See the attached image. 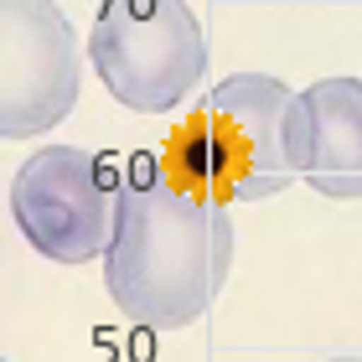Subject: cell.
<instances>
[{
  "mask_svg": "<svg viewBox=\"0 0 362 362\" xmlns=\"http://www.w3.org/2000/svg\"><path fill=\"white\" fill-rule=\"evenodd\" d=\"M233 269L228 202L176 187L160 156H135L114 176V238L104 290L124 321L181 332L218 300Z\"/></svg>",
  "mask_w": 362,
  "mask_h": 362,
  "instance_id": "1",
  "label": "cell"
},
{
  "mask_svg": "<svg viewBox=\"0 0 362 362\" xmlns=\"http://www.w3.org/2000/svg\"><path fill=\"white\" fill-rule=\"evenodd\" d=\"M295 104L300 93L269 73H228L171 129L160 166L176 187L218 202H269L300 181Z\"/></svg>",
  "mask_w": 362,
  "mask_h": 362,
  "instance_id": "2",
  "label": "cell"
},
{
  "mask_svg": "<svg viewBox=\"0 0 362 362\" xmlns=\"http://www.w3.org/2000/svg\"><path fill=\"white\" fill-rule=\"evenodd\" d=\"M88 62L114 104L171 114L207 78V37L187 0H98Z\"/></svg>",
  "mask_w": 362,
  "mask_h": 362,
  "instance_id": "3",
  "label": "cell"
},
{
  "mask_svg": "<svg viewBox=\"0 0 362 362\" xmlns=\"http://www.w3.org/2000/svg\"><path fill=\"white\" fill-rule=\"evenodd\" d=\"M11 223L47 264L104 259L114 238V181L83 145H47L11 181Z\"/></svg>",
  "mask_w": 362,
  "mask_h": 362,
  "instance_id": "4",
  "label": "cell"
},
{
  "mask_svg": "<svg viewBox=\"0 0 362 362\" xmlns=\"http://www.w3.org/2000/svg\"><path fill=\"white\" fill-rule=\"evenodd\" d=\"M83 88V47L57 0H0V140L62 124Z\"/></svg>",
  "mask_w": 362,
  "mask_h": 362,
  "instance_id": "5",
  "label": "cell"
},
{
  "mask_svg": "<svg viewBox=\"0 0 362 362\" xmlns=\"http://www.w3.org/2000/svg\"><path fill=\"white\" fill-rule=\"evenodd\" d=\"M300 181L332 202H362V83L321 78L295 104Z\"/></svg>",
  "mask_w": 362,
  "mask_h": 362,
  "instance_id": "6",
  "label": "cell"
},
{
  "mask_svg": "<svg viewBox=\"0 0 362 362\" xmlns=\"http://www.w3.org/2000/svg\"><path fill=\"white\" fill-rule=\"evenodd\" d=\"M332 362H362V357H332Z\"/></svg>",
  "mask_w": 362,
  "mask_h": 362,
  "instance_id": "7",
  "label": "cell"
}]
</instances>
